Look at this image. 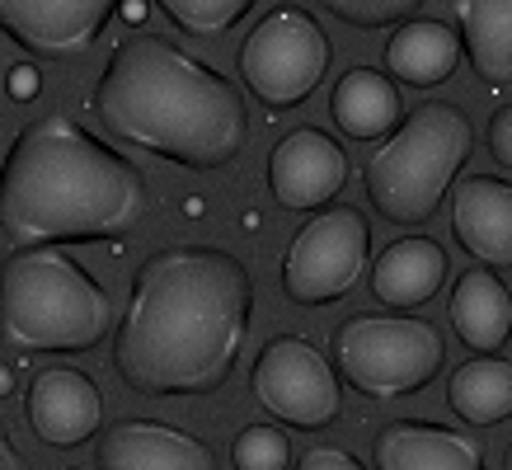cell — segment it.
I'll use <instances>...</instances> for the list:
<instances>
[{
  "label": "cell",
  "instance_id": "cell-28",
  "mask_svg": "<svg viewBox=\"0 0 512 470\" xmlns=\"http://www.w3.org/2000/svg\"><path fill=\"white\" fill-rule=\"evenodd\" d=\"M33 90H38L33 66H19V71H10V94H15V99H33Z\"/></svg>",
  "mask_w": 512,
  "mask_h": 470
},
{
  "label": "cell",
  "instance_id": "cell-31",
  "mask_svg": "<svg viewBox=\"0 0 512 470\" xmlns=\"http://www.w3.org/2000/svg\"><path fill=\"white\" fill-rule=\"evenodd\" d=\"M503 466H508V470H512V447H508V456H503Z\"/></svg>",
  "mask_w": 512,
  "mask_h": 470
},
{
  "label": "cell",
  "instance_id": "cell-20",
  "mask_svg": "<svg viewBox=\"0 0 512 470\" xmlns=\"http://www.w3.org/2000/svg\"><path fill=\"white\" fill-rule=\"evenodd\" d=\"M466 62L484 85H512V0H456Z\"/></svg>",
  "mask_w": 512,
  "mask_h": 470
},
{
  "label": "cell",
  "instance_id": "cell-2",
  "mask_svg": "<svg viewBox=\"0 0 512 470\" xmlns=\"http://www.w3.org/2000/svg\"><path fill=\"white\" fill-rule=\"evenodd\" d=\"M90 104L127 146L184 170H226L249 141L240 85L160 33H132L113 47Z\"/></svg>",
  "mask_w": 512,
  "mask_h": 470
},
{
  "label": "cell",
  "instance_id": "cell-22",
  "mask_svg": "<svg viewBox=\"0 0 512 470\" xmlns=\"http://www.w3.org/2000/svg\"><path fill=\"white\" fill-rule=\"evenodd\" d=\"M156 10L188 38H221L254 10V0H156Z\"/></svg>",
  "mask_w": 512,
  "mask_h": 470
},
{
  "label": "cell",
  "instance_id": "cell-14",
  "mask_svg": "<svg viewBox=\"0 0 512 470\" xmlns=\"http://www.w3.org/2000/svg\"><path fill=\"white\" fill-rule=\"evenodd\" d=\"M99 470H212V447L160 419L113 423L94 447Z\"/></svg>",
  "mask_w": 512,
  "mask_h": 470
},
{
  "label": "cell",
  "instance_id": "cell-8",
  "mask_svg": "<svg viewBox=\"0 0 512 470\" xmlns=\"http://www.w3.org/2000/svg\"><path fill=\"white\" fill-rule=\"evenodd\" d=\"M372 259V226L357 207H315L282 254V292L292 306H334L353 292Z\"/></svg>",
  "mask_w": 512,
  "mask_h": 470
},
{
  "label": "cell",
  "instance_id": "cell-27",
  "mask_svg": "<svg viewBox=\"0 0 512 470\" xmlns=\"http://www.w3.org/2000/svg\"><path fill=\"white\" fill-rule=\"evenodd\" d=\"M24 466V452H19V442L10 438V428L0 423V470H19Z\"/></svg>",
  "mask_w": 512,
  "mask_h": 470
},
{
  "label": "cell",
  "instance_id": "cell-19",
  "mask_svg": "<svg viewBox=\"0 0 512 470\" xmlns=\"http://www.w3.org/2000/svg\"><path fill=\"white\" fill-rule=\"evenodd\" d=\"M447 315H451V329H456V339L475 353H498V348L508 344L512 334V297L503 278H498V268H470L456 278L451 287V301H447Z\"/></svg>",
  "mask_w": 512,
  "mask_h": 470
},
{
  "label": "cell",
  "instance_id": "cell-23",
  "mask_svg": "<svg viewBox=\"0 0 512 470\" xmlns=\"http://www.w3.org/2000/svg\"><path fill=\"white\" fill-rule=\"evenodd\" d=\"M320 10H329L334 19H343L348 29H390V24H404L414 19L428 5V0H315Z\"/></svg>",
  "mask_w": 512,
  "mask_h": 470
},
{
  "label": "cell",
  "instance_id": "cell-5",
  "mask_svg": "<svg viewBox=\"0 0 512 470\" xmlns=\"http://www.w3.org/2000/svg\"><path fill=\"white\" fill-rule=\"evenodd\" d=\"M470 146H475V132H470L466 109H456L447 99L419 104L390 137H381L362 170L372 207L395 226H428L466 170Z\"/></svg>",
  "mask_w": 512,
  "mask_h": 470
},
{
  "label": "cell",
  "instance_id": "cell-7",
  "mask_svg": "<svg viewBox=\"0 0 512 470\" xmlns=\"http://www.w3.org/2000/svg\"><path fill=\"white\" fill-rule=\"evenodd\" d=\"M329 57H334V47H329L320 19L301 5H278L240 43V85L268 113L301 109L315 94V85L325 80Z\"/></svg>",
  "mask_w": 512,
  "mask_h": 470
},
{
  "label": "cell",
  "instance_id": "cell-16",
  "mask_svg": "<svg viewBox=\"0 0 512 470\" xmlns=\"http://www.w3.org/2000/svg\"><path fill=\"white\" fill-rule=\"evenodd\" d=\"M442 282H447V250L433 235H404L372 264V297L386 311H419L442 292Z\"/></svg>",
  "mask_w": 512,
  "mask_h": 470
},
{
  "label": "cell",
  "instance_id": "cell-21",
  "mask_svg": "<svg viewBox=\"0 0 512 470\" xmlns=\"http://www.w3.org/2000/svg\"><path fill=\"white\" fill-rule=\"evenodd\" d=\"M447 405L461 423L494 428L512 419V362L498 353H475L447 381Z\"/></svg>",
  "mask_w": 512,
  "mask_h": 470
},
{
  "label": "cell",
  "instance_id": "cell-26",
  "mask_svg": "<svg viewBox=\"0 0 512 470\" xmlns=\"http://www.w3.org/2000/svg\"><path fill=\"white\" fill-rule=\"evenodd\" d=\"M301 466L306 470H357L362 461H357L353 452H343V447H311Z\"/></svg>",
  "mask_w": 512,
  "mask_h": 470
},
{
  "label": "cell",
  "instance_id": "cell-18",
  "mask_svg": "<svg viewBox=\"0 0 512 470\" xmlns=\"http://www.w3.org/2000/svg\"><path fill=\"white\" fill-rule=\"evenodd\" d=\"M329 118L353 141L390 137L404 123L400 85H395V76H381L376 66H353V71H343L334 94H329Z\"/></svg>",
  "mask_w": 512,
  "mask_h": 470
},
{
  "label": "cell",
  "instance_id": "cell-4",
  "mask_svg": "<svg viewBox=\"0 0 512 470\" xmlns=\"http://www.w3.org/2000/svg\"><path fill=\"white\" fill-rule=\"evenodd\" d=\"M113 334V297L62 245H19L0 264V344L90 353Z\"/></svg>",
  "mask_w": 512,
  "mask_h": 470
},
{
  "label": "cell",
  "instance_id": "cell-15",
  "mask_svg": "<svg viewBox=\"0 0 512 470\" xmlns=\"http://www.w3.org/2000/svg\"><path fill=\"white\" fill-rule=\"evenodd\" d=\"M376 470H475L484 466L480 442H470L456 428L428 419H395L372 442Z\"/></svg>",
  "mask_w": 512,
  "mask_h": 470
},
{
  "label": "cell",
  "instance_id": "cell-29",
  "mask_svg": "<svg viewBox=\"0 0 512 470\" xmlns=\"http://www.w3.org/2000/svg\"><path fill=\"white\" fill-rule=\"evenodd\" d=\"M123 15H127V19H132V24H137V19H141V15H146V5H141V0H127V5H123Z\"/></svg>",
  "mask_w": 512,
  "mask_h": 470
},
{
  "label": "cell",
  "instance_id": "cell-17",
  "mask_svg": "<svg viewBox=\"0 0 512 470\" xmlns=\"http://www.w3.org/2000/svg\"><path fill=\"white\" fill-rule=\"evenodd\" d=\"M461 57H466V43L442 19H419V15L404 19V24H395L386 43V71L400 85H414V90L447 85L456 76Z\"/></svg>",
  "mask_w": 512,
  "mask_h": 470
},
{
  "label": "cell",
  "instance_id": "cell-10",
  "mask_svg": "<svg viewBox=\"0 0 512 470\" xmlns=\"http://www.w3.org/2000/svg\"><path fill=\"white\" fill-rule=\"evenodd\" d=\"M123 0H0V33L33 62L85 57Z\"/></svg>",
  "mask_w": 512,
  "mask_h": 470
},
{
  "label": "cell",
  "instance_id": "cell-11",
  "mask_svg": "<svg viewBox=\"0 0 512 470\" xmlns=\"http://www.w3.org/2000/svg\"><path fill=\"white\" fill-rule=\"evenodd\" d=\"M348 184V151L320 127H296L268 156V193L287 212L329 207Z\"/></svg>",
  "mask_w": 512,
  "mask_h": 470
},
{
  "label": "cell",
  "instance_id": "cell-24",
  "mask_svg": "<svg viewBox=\"0 0 512 470\" xmlns=\"http://www.w3.org/2000/svg\"><path fill=\"white\" fill-rule=\"evenodd\" d=\"M231 466L235 470H282L292 466V447L273 423H249L240 438L231 442Z\"/></svg>",
  "mask_w": 512,
  "mask_h": 470
},
{
  "label": "cell",
  "instance_id": "cell-6",
  "mask_svg": "<svg viewBox=\"0 0 512 470\" xmlns=\"http://www.w3.org/2000/svg\"><path fill=\"white\" fill-rule=\"evenodd\" d=\"M447 362V344L433 320L409 311L348 315L334 329V367L343 386L367 400H400L423 391Z\"/></svg>",
  "mask_w": 512,
  "mask_h": 470
},
{
  "label": "cell",
  "instance_id": "cell-9",
  "mask_svg": "<svg viewBox=\"0 0 512 470\" xmlns=\"http://www.w3.org/2000/svg\"><path fill=\"white\" fill-rule=\"evenodd\" d=\"M254 400L268 419L287 423L296 433H320L343 414V376L339 367L306 339V334H273L249 372Z\"/></svg>",
  "mask_w": 512,
  "mask_h": 470
},
{
  "label": "cell",
  "instance_id": "cell-30",
  "mask_svg": "<svg viewBox=\"0 0 512 470\" xmlns=\"http://www.w3.org/2000/svg\"><path fill=\"white\" fill-rule=\"evenodd\" d=\"M10 391H15V376H10V367L0 362V395H10Z\"/></svg>",
  "mask_w": 512,
  "mask_h": 470
},
{
  "label": "cell",
  "instance_id": "cell-3",
  "mask_svg": "<svg viewBox=\"0 0 512 470\" xmlns=\"http://www.w3.org/2000/svg\"><path fill=\"white\" fill-rule=\"evenodd\" d=\"M146 174L71 113H43L0 165V231L15 245H99L146 217Z\"/></svg>",
  "mask_w": 512,
  "mask_h": 470
},
{
  "label": "cell",
  "instance_id": "cell-25",
  "mask_svg": "<svg viewBox=\"0 0 512 470\" xmlns=\"http://www.w3.org/2000/svg\"><path fill=\"white\" fill-rule=\"evenodd\" d=\"M489 156L503 170H512V104L494 109V118H489Z\"/></svg>",
  "mask_w": 512,
  "mask_h": 470
},
{
  "label": "cell",
  "instance_id": "cell-1",
  "mask_svg": "<svg viewBox=\"0 0 512 470\" xmlns=\"http://www.w3.org/2000/svg\"><path fill=\"white\" fill-rule=\"evenodd\" d=\"M254 325V278L221 245H165L132 273L113 334V372L127 391L179 400L231 381Z\"/></svg>",
  "mask_w": 512,
  "mask_h": 470
},
{
  "label": "cell",
  "instance_id": "cell-13",
  "mask_svg": "<svg viewBox=\"0 0 512 470\" xmlns=\"http://www.w3.org/2000/svg\"><path fill=\"white\" fill-rule=\"evenodd\" d=\"M451 235L484 268H512V184L498 174H466L451 193Z\"/></svg>",
  "mask_w": 512,
  "mask_h": 470
},
{
  "label": "cell",
  "instance_id": "cell-12",
  "mask_svg": "<svg viewBox=\"0 0 512 470\" xmlns=\"http://www.w3.org/2000/svg\"><path fill=\"white\" fill-rule=\"evenodd\" d=\"M24 414L38 442L71 452L80 442H90L104 423V395L94 386V376L76 372V367H47L33 376L29 395H24Z\"/></svg>",
  "mask_w": 512,
  "mask_h": 470
}]
</instances>
